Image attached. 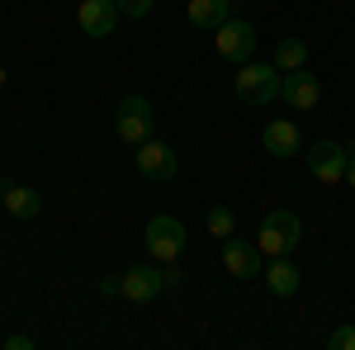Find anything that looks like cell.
<instances>
[{"instance_id": "4", "label": "cell", "mask_w": 355, "mask_h": 350, "mask_svg": "<svg viewBox=\"0 0 355 350\" xmlns=\"http://www.w3.org/2000/svg\"><path fill=\"white\" fill-rule=\"evenodd\" d=\"M279 67L275 62H242V71H237V95H242L246 105H270L279 100Z\"/></svg>"}, {"instance_id": "9", "label": "cell", "mask_w": 355, "mask_h": 350, "mask_svg": "<svg viewBox=\"0 0 355 350\" xmlns=\"http://www.w3.org/2000/svg\"><path fill=\"white\" fill-rule=\"evenodd\" d=\"M346 161H351V152H346L341 142H318V147L308 152V170H313L322 185H336V180H346Z\"/></svg>"}, {"instance_id": "5", "label": "cell", "mask_w": 355, "mask_h": 350, "mask_svg": "<svg viewBox=\"0 0 355 350\" xmlns=\"http://www.w3.org/2000/svg\"><path fill=\"white\" fill-rule=\"evenodd\" d=\"M142 242H147V251H152V261L171 265V261H180V251H185V222L171 218V213H157L152 222H147Z\"/></svg>"}, {"instance_id": "20", "label": "cell", "mask_w": 355, "mask_h": 350, "mask_svg": "<svg viewBox=\"0 0 355 350\" xmlns=\"http://www.w3.org/2000/svg\"><path fill=\"white\" fill-rule=\"evenodd\" d=\"M5 350H33V336L19 331V336H10V341H5Z\"/></svg>"}, {"instance_id": "13", "label": "cell", "mask_w": 355, "mask_h": 350, "mask_svg": "<svg viewBox=\"0 0 355 350\" xmlns=\"http://www.w3.org/2000/svg\"><path fill=\"white\" fill-rule=\"evenodd\" d=\"M266 284H270V294L294 298V294H299V284H303V274H299V265H294L289 256H275L270 270H266Z\"/></svg>"}, {"instance_id": "17", "label": "cell", "mask_w": 355, "mask_h": 350, "mask_svg": "<svg viewBox=\"0 0 355 350\" xmlns=\"http://www.w3.org/2000/svg\"><path fill=\"white\" fill-rule=\"evenodd\" d=\"M204 227H209V232L223 242V237H232V232H237V218H232V209H223V204H218V209H209Z\"/></svg>"}, {"instance_id": "11", "label": "cell", "mask_w": 355, "mask_h": 350, "mask_svg": "<svg viewBox=\"0 0 355 350\" xmlns=\"http://www.w3.org/2000/svg\"><path fill=\"white\" fill-rule=\"evenodd\" d=\"M119 5L114 0H81V10H76V24H81V33H90V38H110L114 28H119Z\"/></svg>"}, {"instance_id": "6", "label": "cell", "mask_w": 355, "mask_h": 350, "mask_svg": "<svg viewBox=\"0 0 355 350\" xmlns=\"http://www.w3.org/2000/svg\"><path fill=\"white\" fill-rule=\"evenodd\" d=\"M214 48H218V57H227V62H251V53H256V28L246 24V19H227V24L214 28Z\"/></svg>"}, {"instance_id": "2", "label": "cell", "mask_w": 355, "mask_h": 350, "mask_svg": "<svg viewBox=\"0 0 355 350\" xmlns=\"http://www.w3.org/2000/svg\"><path fill=\"white\" fill-rule=\"evenodd\" d=\"M299 237H303V222H299V213H289V209H270V213L261 218L256 246H261L266 256H294Z\"/></svg>"}, {"instance_id": "23", "label": "cell", "mask_w": 355, "mask_h": 350, "mask_svg": "<svg viewBox=\"0 0 355 350\" xmlns=\"http://www.w3.org/2000/svg\"><path fill=\"white\" fill-rule=\"evenodd\" d=\"M0 199H5V194H0Z\"/></svg>"}, {"instance_id": "12", "label": "cell", "mask_w": 355, "mask_h": 350, "mask_svg": "<svg viewBox=\"0 0 355 350\" xmlns=\"http://www.w3.org/2000/svg\"><path fill=\"white\" fill-rule=\"evenodd\" d=\"M261 142H266V152H270V157L289 161V157L299 152V123H289V119H279V123H266Z\"/></svg>"}, {"instance_id": "3", "label": "cell", "mask_w": 355, "mask_h": 350, "mask_svg": "<svg viewBox=\"0 0 355 350\" xmlns=\"http://www.w3.org/2000/svg\"><path fill=\"white\" fill-rule=\"evenodd\" d=\"M114 128H119V137H123L128 147L147 142L152 128H157V109H152V100H147V95H123V100H119V114H114Z\"/></svg>"}, {"instance_id": "19", "label": "cell", "mask_w": 355, "mask_h": 350, "mask_svg": "<svg viewBox=\"0 0 355 350\" xmlns=\"http://www.w3.org/2000/svg\"><path fill=\"white\" fill-rule=\"evenodd\" d=\"M119 5V15H128V19H142V15H152V0H114Z\"/></svg>"}, {"instance_id": "22", "label": "cell", "mask_w": 355, "mask_h": 350, "mask_svg": "<svg viewBox=\"0 0 355 350\" xmlns=\"http://www.w3.org/2000/svg\"><path fill=\"white\" fill-rule=\"evenodd\" d=\"M346 185L355 189V157H351V161H346Z\"/></svg>"}, {"instance_id": "21", "label": "cell", "mask_w": 355, "mask_h": 350, "mask_svg": "<svg viewBox=\"0 0 355 350\" xmlns=\"http://www.w3.org/2000/svg\"><path fill=\"white\" fill-rule=\"evenodd\" d=\"M100 294H105V298H114V294H119V274H110V279H100Z\"/></svg>"}, {"instance_id": "16", "label": "cell", "mask_w": 355, "mask_h": 350, "mask_svg": "<svg viewBox=\"0 0 355 350\" xmlns=\"http://www.w3.org/2000/svg\"><path fill=\"white\" fill-rule=\"evenodd\" d=\"M303 62H308V43H303V38H284V43L275 48V67H279V71H299Z\"/></svg>"}, {"instance_id": "7", "label": "cell", "mask_w": 355, "mask_h": 350, "mask_svg": "<svg viewBox=\"0 0 355 350\" xmlns=\"http://www.w3.org/2000/svg\"><path fill=\"white\" fill-rule=\"evenodd\" d=\"M279 100L289 109H318V100H322V85H318V76L313 71H284L279 76Z\"/></svg>"}, {"instance_id": "15", "label": "cell", "mask_w": 355, "mask_h": 350, "mask_svg": "<svg viewBox=\"0 0 355 350\" xmlns=\"http://www.w3.org/2000/svg\"><path fill=\"white\" fill-rule=\"evenodd\" d=\"M5 209H10V218H38L43 213V194L28 185H10L5 189Z\"/></svg>"}, {"instance_id": "8", "label": "cell", "mask_w": 355, "mask_h": 350, "mask_svg": "<svg viewBox=\"0 0 355 350\" xmlns=\"http://www.w3.org/2000/svg\"><path fill=\"white\" fill-rule=\"evenodd\" d=\"M137 170H142L147 180H175L180 161H175V152H171L166 142L147 137V142H137Z\"/></svg>"}, {"instance_id": "1", "label": "cell", "mask_w": 355, "mask_h": 350, "mask_svg": "<svg viewBox=\"0 0 355 350\" xmlns=\"http://www.w3.org/2000/svg\"><path fill=\"white\" fill-rule=\"evenodd\" d=\"M175 284H180L175 261H171V265L152 261V265H133L128 274H119V294L128 298V303H152L162 289H175Z\"/></svg>"}, {"instance_id": "10", "label": "cell", "mask_w": 355, "mask_h": 350, "mask_svg": "<svg viewBox=\"0 0 355 350\" xmlns=\"http://www.w3.org/2000/svg\"><path fill=\"white\" fill-rule=\"evenodd\" d=\"M223 265H227V274H237V279H256L261 274V246L242 242L237 232L223 237Z\"/></svg>"}, {"instance_id": "14", "label": "cell", "mask_w": 355, "mask_h": 350, "mask_svg": "<svg viewBox=\"0 0 355 350\" xmlns=\"http://www.w3.org/2000/svg\"><path fill=\"white\" fill-rule=\"evenodd\" d=\"M185 15H190L194 28H218L232 19V0H190Z\"/></svg>"}, {"instance_id": "18", "label": "cell", "mask_w": 355, "mask_h": 350, "mask_svg": "<svg viewBox=\"0 0 355 350\" xmlns=\"http://www.w3.org/2000/svg\"><path fill=\"white\" fill-rule=\"evenodd\" d=\"M327 346L331 350H355V322L351 326H336V331L327 336Z\"/></svg>"}]
</instances>
